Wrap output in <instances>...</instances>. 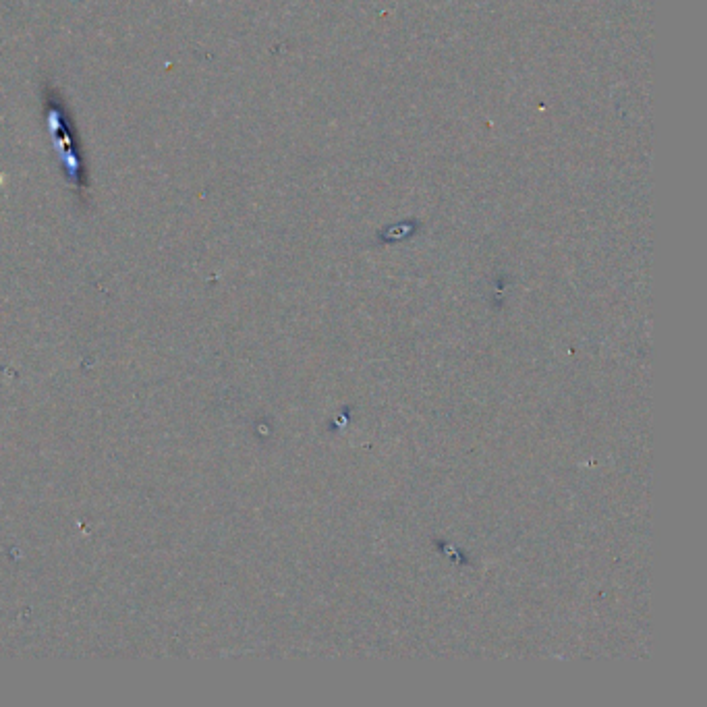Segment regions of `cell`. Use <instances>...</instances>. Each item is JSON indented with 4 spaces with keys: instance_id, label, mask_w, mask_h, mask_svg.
<instances>
[{
    "instance_id": "1",
    "label": "cell",
    "mask_w": 707,
    "mask_h": 707,
    "mask_svg": "<svg viewBox=\"0 0 707 707\" xmlns=\"http://www.w3.org/2000/svg\"><path fill=\"white\" fill-rule=\"evenodd\" d=\"M42 100L46 110V123L50 127V135L54 137V146L59 148V158L63 164V173L67 183L83 197L88 193V168L83 164L81 141L75 131V123L71 119V110L65 104V98L56 90L50 81H44Z\"/></svg>"
}]
</instances>
